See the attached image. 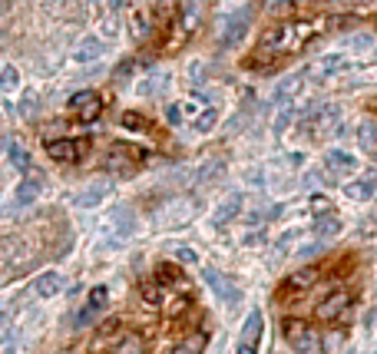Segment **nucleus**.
I'll return each mask as SVG.
<instances>
[{
    "label": "nucleus",
    "mask_w": 377,
    "mask_h": 354,
    "mask_svg": "<svg viewBox=\"0 0 377 354\" xmlns=\"http://www.w3.org/2000/svg\"><path fill=\"white\" fill-rule=\"evenodd\" d=\"M284 341L291 344L295 354H324V338L318 335V328H311L302 318H284Z\"/></svg>",
    "instance_id": "1"
},
{
    "label": "nucleus",
    "mask_w": 377,
    "mask_h": 354,
    "mask_svg": "<svg viewBox=\"0 0 377 354\" xmlns=\"http://www.w3.org/2000/svg\"><path fill=\"white\" fill-rule=\"evenodd\" d=\"M311 27H278V30H271L268 37L262 40V50H268V54H288V50H298L304 43V34H308Z\"/></svg>",
    "instance_id": "2"
},
{
    "label": "nucleus",
    "mask_w": 377,
    "mask_h": 354,
    "mask_svg": "<svg viewBox=\"0 0 377 354\" xmlns=\"http://www.w3.org/2000/svg\"><path fill=\"white\" fill-rule=\"evenodd\" d=\"M106 305H110V295H106V288H103V285H96L93 292L86 295V305H83V308L76 311L73 324H76V328H90L96 318L106 311Z\"/></svg>",
    "instance_id": "3"
},
{
    "label": "nucleus",
    "mask_w": 377,
    "mask_h": 354,
    "mask_svg": "<svg viewBox=\"0 0 377 354\" xmlns=\"http://www.w3.org/2000/svg\"><path fill=\"white\" fill-rule=\"evenodd\" d=\"M324 169H328V179L331 182H341L344 176H354L358 172V156L344 150H331L328 159H324Z\"/></svg>",
    "instance_id": "4"
},
{
    "label": "nucleus",
    "mask_w": 377,
    "mask_h": 354,
    "mask_svg": "<svg viewBox=\"0 0 377 354\" xmlns=\"http://www.w3.org/2000/svg\"><path fill=\"white\" fill-rule=\"evenodd\" d=\"M262 328H265L262 311H248L245 324H242V335H239V354H258Z\"/></svg>",
    "instance_id": "5"
},
{
    "label": "nucleus",
    "mask_w": 377,
    "mask_h": 354,
    "mask_svg": "<svg viewBox=\"0 0 377 354\" xmlns=\"http://www.w3.org/2000/svg\"><path fill=\"white\" fill-rule=\"evenodd\" d=\"M248 20H252V14H248V7H242L239 14H228L226 20H222V47H235L239 40L248 34Z\"/></svg>",
    "instance_id": "6"
},
{
    "label": "nucleus",
    "mask_w": 377,
    "mask_h": 354,
    "mask_svg": "<svg viewBox=\"0 0 377 354\" xmlns=\"http://www.w3.org/2000/svg\"><path fill=\"white\" fill-rule=\"evenodd\" d=\"M206 285L219 295V301H226V305H235V301H242V292H239V285L228 279V275H222L219 268H208L206 272Z\"/></svg>",
    "instance_id": "7"
},
{
    "label": "nucleus",
    "mask_w": 377,
    "mask_h": 354,
    "mask_svg": "<svg viewBox=\"0 0 377 354\" xmlns=\"http://www.w3.org/2000/svg\"><path fill=\"white\" fill-rule=\"evenodd\" d=\"M192 215H195V202H188V199H172L169 205H162V209L156 212L159 225H182V222H188Z\"/></svg>",
    "instance_id": "8"
},
{
    "label": "nucleus",
    "mask_w": 377,
    "mask_h": 354,
    "mask_svg": "<svg viewBox=\"0 0 377 354\" xmlns=\"http://www.w3.org/2000/svg\"><path fill=\"white\" fill-rule=\"evenodd\" d=\"M83 152H86V143H80V139H53V143H47V156L53 163H80Z\"/></svg>",
    "instance_id": "9"
},
{
    "label": "nucleus",
    "mask_w": 377,
    "mask_h": 354,
    "mask_svg": "<svg viewBox=\"0 0 377 354\" xmlns=\"http://www.w3.org/2000/svg\"><path fill=\"white\" fill-rule=\"evenodd\" d=\"M110 192H113V182H110V179H93V182H86V186L76 192L73 202L80 205V209H93V205H99Z\"/></svg>",
    "instance_id": "10"
},
{
    "label": "nucleus",
    "mask_w": 377,
    "mask_h": 354,
    "mask_svg": "<svg viewBox=\"0 0 377 354\" xmlns=\"http://www.w3.org/2000/svg\"><path fill=\"white\" fill-rule=\"evenodd\" d=\"M70 110L80 113V119L93 123V119H99V113H103V99H99L93 90H83V93H76L73 99H70Z\"/></svg>",
    "instance_id": "11"
},
{
    "label": "nucleus",
    "mask_w": 377,
    "mask_h": 354,
    "mask_svg": "<svg viewBox=\"0 0 377 354\" xmlns=\"http://www.w3.org/2000/svg\"><path fill=\"white\" fill-rule=\"evenodd\" d=\"M242 205H245V196H242V192H228L226 199L219 202V209L212 212V225H228L242 212Z\"/></svg>",
    "instance_id": "12"
},
{
    "label": "nucleus",
    "mask_w": 377,
    "mask_h": 354,
    "mask_svg": "<svg viewBox=\"0 0 377 354\" xmlns=\"http://www.w3.org/2000/svg\"><path fill=\"white\" fill-rule=\"evenodd\" d=\"M348 305H351V295H348L344 288H338V292H331L324 301H318V318L321 321H335Z\"/></svg>",
    "instance_id": "13"
},
{
    "label": "nucleus",
    "mask_w": 377,
    "mask_h": 354,
    "mask_svg": "<svg viewBox=\"0 0 377 354\" xmlns=\"http://www.w3.org/2000/svg\"><path fill=\"white\" fill-rule=\"evenodd\" d=\"M344 67H348L344 54H328V56H321L318 63L311 67V76H315V80H331V76L341 73Z\"/></svg>",
    "instance_id": "14"
},
{
    "label": "nucleus",
    "mask_w": 377,
    "mask_h": 354,
    "mask_svg": "<svg viewBox=\"0 0 377 354\" xmlns=\"http://www.w3.org/2000/svg\"><path fill=\"white\" fill-rule=\"evenodd\" d=\"M374 192H377V179H374V176H364V179H354V182H348V186H344V196H348V199H354V202H367Z\"/></svg>",
    "instance_id": "15"
},
{
    "label": "nucleus",
    "mask_w": 377,
    "mask_h": 354,
    "mask_svg": "<svg viewBox=\"0 0 377 354\" xmlns=\"http://www.w3.org/2000/svg\"><path fill=\"white\" fill-rule=\"evenodd\" d=\"M103 50H106V47H103V40H99V37H86L73 50V60H76V63H96V60L103 56Z\"/></svg>",
    "instance_id": "16"
},
{
    "label": "nucleus",
    "mask_w": 377,
    "mask_h": 354,
    "mask_svg": "<svg viewBox=\"0 0 377 354\" xmlns=\"http://www.w3.org/2000/svg\"><path fill=\"white\" fill-rule=\"evenodd\" d=\"M302 83H304V73H291L284 76L282 83H278V90H275V103H288V99H295V96L302 93Z\"/></svg>",
    "instance_id": "17"
},
{
    "label": "nucleus",
    "mask_w": 377,
    "mask_h": 354,
    "mask_svg": "<svg viewBox=\"0 0 377 354\" xmlns=\"http://www.w3.org/2000/svg\"><path fill=\"white\" fill-rule=\"evenodd\" d=\"M66 288V279L60 275V272H47V275H40L37 279V295L40 298H53Z\"/></svg>",
    "instance_id": "18"
},
{
    "label": "nucleus",
    "mask_w": 377,
    "mask_h": 354,
    "mask_svg": "<svg viewBox=\"0 0 377 354\" xmlns=\"http://www.w3.org/2000/svg\"><path fill=\"white\" fill-rule=\"evenodd\" d=\"M202 3H182L179 7V27L186 30V34H195V27H199V20H202Z\"/></svg>",
    "instance_id": "19"
},
{
    "label": "nucleus",
    "mask_w": 377,
    "mask_h": 354,
    "mask_svg": "<svg viewBox=\"0 0 377 354\" xmlns=\"http://www.w3.org/2000/svg\"><path fill=\"white\" fill-rule=\"evenodd\" d=\"M113 228L119 232V239H126V235L136 232V215H132V209H126V205L113 209Z\"/></svg>",
    "instance_id": "20"
},
{
    "label": "nucleus",
    "mask_w": 377,
    "mask_h": 354,
    "mask_svg": "<svg viewBox=\"0 0 377 354\" xmlns=\"http://www.w3.org/2000/svg\"><path fill=\"white\" fill-rule=\"evenodd\" d=\"M106 169H116V172H136V152L113 150L110 156H106Z\"/></svg>",
    "instance_id": "21"
},
{
    "label": "nucleus",
    "mask_w": 377,
    "mask_h": 354,
    "mask_svg": "<svg viewBox=\"0 0 377 354\" xmlns=\"http://www.w3.org/2000/svg\"><path fill=\"white\" fill-rule=\"evenodd\" d=\"M7 159H10L17 169H23V172L30 169V152H27V146H23L20 139H14V136L7 139Z\"/></svg>",
    "instance_id": "22"
},
{
    "label": "nucleus",
    "mask_w": 377,
    "mask_h": 354,
    "mask_svg": "<svg viewBox=\"0 0 377 354\" xmlns=\"http://www.w3.org/2000/svg\"><path fill=\"white\" fill-rule=\"evenodd\" d=\"M202 351H206V335L202 331H192L172 348V354H202Z\"/></svg>",
    "instance_id": "23"
},
{
    "label": "nucleus",
    "mask_w": 377,
    "mask_h": 354,
    "mask_svg": "<svg viewBox=\"0 0 377 354\" xmlns=\"http://www.w3.org/2000/svg\"><path fill=\"white\" fill-rule=\"evenodd\" d=\"M358 143L364 146V150H377V123H374V119H361Z\"/></svg>",
    "instance_id": "24"
},
{
    "label": "nucleus",
    "mask_w": 377,
    "mask_h": 354,
    "mask_svg": "<svg viewBox=\"0 0 377 354\" xmlns=\"http://www.w3.org/2000/svg\"><path fill=\"white\" fill-rule=\"evenodd\" d=\"M113 354H146V341H143V335H126L116 344Z\"/></svg>",
    "instance_id": "25"
},
{
    "label": "nucleus",
    "mask_w": 377,
    "mask_h": 354,
    "mask_svg": "<svg viewBox=\"0 0 377 354\" xmlns=\"http://www.w3.org/2000/svg\"><path fill=\"white\" fill-rule=\"evenodd\" d=\"M338 232H341V219H338V215L318 219V225H315V235H318V242H321V239H335Z\"/></svg>",
    "instance_id": "26"
},
{
    "label": "nucleus",
    "mask_w": 377,
    "mask_h": 354,
    "mask_svg": "<svg viewBox=\"0 0 377 354\" xmlns=\"http://www.w3.org/2000/svg\"><path fill=\"white\" fill-rule=\"evenodd\" d=\"M17 83H20L17 67H14V63H3V70H0V90H3V93H14Z\"/></svg>",
    "instance_id": "27"
},
{
    "label": "nucleus",
    "mask_w": 377,
    "mask_h": 354,
    "mask_svg": "<svg viewBox=\"0 0 377 354\" xmlns=\"http://www.w3.org/2000/svg\"><path fill=\"white\" fill-rule=\"evenodd\" d=\"M318 281V272L315 268H302V272H295L291 281H288V288H295V292H302V288H311Z\"/></svg>",
    "instance_id": "28"
},
{
    "label": "nucleus",
    "mask_w": 377,
    "mask_h": 354,
    "mask_svg": "<svg viewBox=\"0 0 377 354\" xmlns=\"http://www.w3.org/2000/svg\"><path fill=\"white\" fill-rule=\"evenodd\" d=\"M37 196H40V182H20V189H17V205H34L37 202Z\"/></svg>",
    "instance_id": "29"
},
{
    "label": "nucleus",
    "mask_w": 377,
    "mask_h": 354,
    "mask_svg": "<svg viewBox=\"0 0 377 354\" xmlns=\"http://www.w3.org/2000/svg\"><path fill=\"white\" fill-rule=\"evenodd\" d=\"M132 37L136 40L149 37V10H136V17H132Z\"/></svg>",
    "instance_id": "30"
},
{
    "label": "nucleus",
    "mask_w": 377,
    "mask_h": 354,
    "mask_svg": "<svg viewBox=\"0 0 377 354\" xmlns=\"http://www.w3.org/2000/svg\"><path fill=\"white\" fill-rule=\"evenodd\" d=\"M156 281L179 285V281H182V275H179V268H175V265H159V268H156Z\"/></svg>",
    "instance_id": "31"
},
{
    "label": "nucleus",
    "mask_w": 377,
    "mask_h": 354,
    "mask_svg": "<svg viewBox=\"0 0 377 354\" xmlns=\"http://www.w3.org/2000/svg\"><path fill=\"white\" fill-rule=\"evenodd\" d=\"M199 179H202V182H215V179H222V159L206 163V166H202V172H199Z\"/></svg>",
    "instance_id": "32"
},
{
    "label": "nucleus",
    "mask_w": 377,
    "mask_h": 354,
    "mask_svg": "<svg viewBox=\"0 0 377 354\" xmlns=\"http://www.w3.org/2000/svg\"><path fill=\"white\" fill-rule=\"evenodd\" d=\"M321 344H324V354H338L341 344H344V335H341V331H328Z\"/></svg>",
    "instance_id": "33"
},
{
    "label": "nucleus",
    "mask_w": 377,
    "mask_h": 354,
    "mask_svg": "<svg viewBox=\"0 0 377 354\" xmlns=\"http://www.w3.org/2000/svg\"><path fill=\"white\" fill-rule=\"evenodd\" d=\"M199 116H202V119L195 123V130H199V132H208L212 126H215V116H219V113H215V110H202Z\"/></svg>",
    "instance_id": "34"
},
{
    "label": "nucleus",
    "mask_w": 377,
    "mask_h": 354,
    "mask_svg": "<svg viewBox=\"0 0 377 354\" xmlns=\"http://www.w3.org/2000/svg\"><path fill=\"white\" fill-rule=\"evenodd\" d=\"M116 328H119L116 321H106V324H103V331H99V338H96V341H93V348H96V351L103 348V341H106V338H113V335H116Z\"/></svg>",
    "instance_id": "35"
},
{
    "label": "nucleus",
    "mask_w": 377,
    "mask_h": 354,
    "mask_svg": "<svg viewBox=\"0 0 377 354\" xmlns=\"http://www.w3.org/2000/svg\"><path fill=\"white\" fill-rule=\"evenodd\" d=\"M172 248H175V259H182L186 265H195V252L188 245H172Z\"/></svg>",
    "instance_id": "36"
},
{
    "label": "nucleus",
    "mask_w": 377,
    "mask_h": 354,
    "mask_svg": "<svg viewBox=\"0 0 377 354\" xmlns=\"http://www.w3.org/2000/svg\"><path fill=\"white\" fill-rule=\"evenodd\" d=\"M123 126H130V130H146V123L139 119V113H126V116H123Z\"/></svg>",
    "instance_id": "37"
},
{
    "label": "nucleus",
    "mask_w": 377,
    "mask_h": 354,
    "mask_svg": "<svg viewBox=\"0 0 377 354\" xmlns=\"http://www.w3.org/2000/svg\"><path fill=\"white\" fill-rule=\"evenodd\" d=\"M166 119H169V126H182V110H179V103L166 110Z\"/></svg>",
    "instance_id": "38"
},
{
    "label": "nucleus",
    "mask_w": 377,
    "mask_h": 354,
    "mask_svg": "<svg viewBox=\"0 0 377 354\" xmlns=\"http://www.w3.org/2000/svg\"><path fill=\"white\" fill-rule=\"evenodd\" d=\"M20 113H23V116H34V113H37V96H27V99L20 103Z\"/></svg>",
    "instance_id": "39"
},
{
    "label": "nucleus",
    "mask_w": 377,
    "mask_h": 354,
    "mask_svg": "<svg viewBox=\"0 0 377 354\" xmlns=\"http://www.w3.org/2000/svg\"><path fill=\"white\" fill-rule=\"evenodd\" d=\"M143 295H146V301H149V305H159V295H156V285H143Z\"/></svg>",
    "instance_id": "40"
},
{
    "label": "nucleus",
    "mask_w": 377,
    "mask_h": 354,
    "mask_svg": "<svg viewBox=\"0 0 377 354\" xmlns=\"http://www.w3.org/2000/svg\"><path fill=\"white\" fill-rule=\"evenodd\" d=\"M318 252H321V242H308V245H302L298 255H318Z\"/></svg>",
    "instance_id": "41"
},
{
    "label": "nucleus",
    "mask_w": 377,
    "mask_h": 354,
    "mask_svg": "<svg viewBox=\"0 0 377 354\" xmlns=\"http://www.w3.org/2000/svg\"><path fill=\"white\" fill-rule=\"evenodd\" d=\"M268 10L271 14H284V10H291V3H268Z\"/></svg>",
    "instance_id": "42"
}]
</instances>
